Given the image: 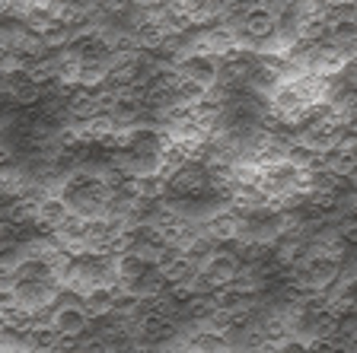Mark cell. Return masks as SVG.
I'll return each instance as SVG.
<instances>
[{"label": "cell", "instance_id": "cell-7", "mask_svg": "<svg viewBox=\"0 0 357 353\" xmlns=\"http://www.w3.org/2000/svg\"><path fill=\"white\" fill-rule=\"evenodd\" d=\"M0 229H3V220H0Z\"/></svg>", "mask_w": 357, "mask_h": 353}, {"label": "cell", "instance_id": "cell-5", "mask_svg": "<svg viewBox=\"0 0 357 353\" xmlns=\"http://www.w3.org/2000/svg\"><path fill=\"white\" fill-rule=\"evenodd\" d=\"M239 271H243V258H239V251H230V249H217L214 255L201 265V277H204V283H208L211 290L233 283V280L239 277Z\"/></svg>", "mask_w": 357, "mask_h": 353}, {"label": "cell", "instance_id": "cell-2", "mask_svg": "<svg viewBox=\"0 0 357 353\" xmlns=\"http://www.w3.org/2000/svg\"><path fill=\"white\" fill-rule=\"evenodd\" d=\"M233 45L249 52H275L278 45V13L265 3L233 10Z\"/></svg>", "mask_w": 357, "mask_h": 353}, {"label": "cell", "instance_id": "cell-4", "mask_svg": "<svg viewBox=\"0 0 357 353\" xmlns=\"http://www.w3.org/2000/svg\"><path fill=\"white\" fill-rule=\"evenodd\" d=\"M178 77H185V80L198 83L204 89H214L217 80H220V54L214 52H204V48H195V52L182 54L176 64Z\"/></svg>", "mask_w": 357, "mask_h": 353}, {"label": "cell", "instance_id": "cell-6", "mask_svg": "<svg viewBox=\"0 0 357 353\" xmlns=\"http://www.w3.org/2000/svg\"><path fill=\"white\" fill-rule=\"evenodd\" d=\"M67 220H70V207L64 204V198H61V194L38 201V210H36V226L38 229H45V233L52 235L54 229H61Z\"/></svg>", "mask_w": 357, "mask_h": 353}, {"label": "cell", "instance_id": "cell-3", "mask_svg": "<svg viewBox=\"0 0 357 353\" xmlns=\"http://www.w3.org/2000/svg\"><path fill=\"white\" fill-rule=\"evenodd\" d=\"M89 324H93V315L83 306V296L64 287L52 306V331L61 340H77L89 331Z\"/></svg>", "mask_w": 357, "mask_h": 353}, {"label": "cell", "instance_id": "cell-1", "mask_svg": "<svg viewBox=\"0 0 357 353\" xmlns=\"http://www.w3.org/2000/svg\"><path fill=\"white\" fill-rule=\"evenodd\" d=\"M61 198L70 207L74 217H83V220H102L105 210H109L112 201V182L96 172H74L61 182Z\"/></svg>", "mask_w": 357, "mask_h": 353}]
</instances>
